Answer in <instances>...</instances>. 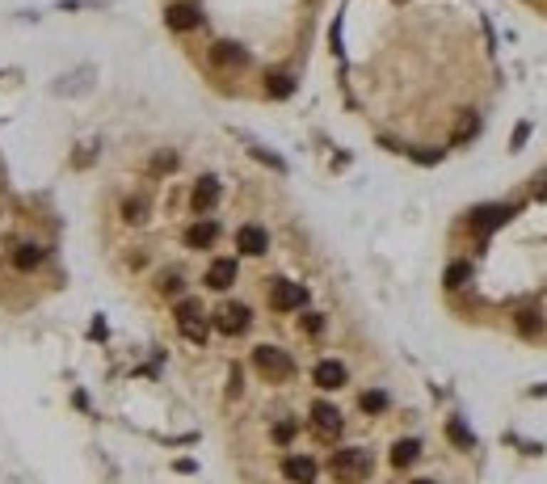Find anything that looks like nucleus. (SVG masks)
<instances>
[{"instance_id":"obj_28","label":"nucleus","mask_w":547,"mask_h":484,"mask_svg":"<svg viewBox=\"0 0 547 484\" xmlns=\"http://www.w3.org/2000/svg\"><path fill=\"white\" fill-rule=\"evenodd\" d=\"M526 139H531V123H518V127H514V139H509V143H514V152H518Z\"/></svg>"},{"instance_id":"obj_17","label":"nucleus","mask_w":547,"mask_h":484,"mask_svg":"<svg viewBox=\"0 0 547 484\" xmlns=\"http://www.w3.org/2000/svg\"><path fill=\"white\" fill-rule=\"evenodd\" d=\"M421 459V442L417 438H400L396 446H392V463L396 468H409V463H417Z\"/></svg>"},{"instance_id":"obj_4","label":"nucleus","mask_w":547,"mask_h":484,"mask_svg":"<svg viewBox=\"0 0 547 484\" xmlns=\"http://www.w3.org/2000/svg\"><path fill=\"white\" fill-rule=\"evenodd\" d=\"M308 304V287H299V282H286V278H278L270 287V308L274 311H299Z\"/></svg>"},{"instance_id":"obj_8","label":"nucleus","mask_w":547,"mask_h":484,"mask_svg":"<svg viewBox=\"0 0 547 484\" xmlns=\"http://www.w3.org/2000/svg\"><path fill=\"white\" fill-rule=\"evenodd\" d=\"M215 207H219V181H215V177H198L194 190H189V211H194V215H207V211H215Z\"/></svg>"},{"instance_id":"obj_1","label":"nucleus","mask_w":547,"mask_h":484,"mask_svg":"<svg viewBox=\"0 0 547 484\" xmlns=\"http://www.w3.org/2000/svg\"><path fill=\"white\" fill-rule=\"evenodd\" d=\"M328 472H333L341 484H358L366 472H370V455H366L363 446H341V450H333Z\"/></svg>"},{"instance_id":"obj_14","label":"nucleus","mask_w":547,"mask_h":484,"mask_svg":"<svg viewBox=\"0 0 547 484\" xmlns=\"http://www.w3.org/2000/svg\"><path fill=\"white\" fill-rule=\"evenodd\" d=\"M514 220V207H480L476 215H472V227L480 232V236H489L493 227H501V223Z\"/></svg>"},{"instance_id":"obj_24","label":"nucleus","mask_w":547,"mask_h":484,"mask_svg":"<svg viewBox=\"0 0 547 484\" xmlns=\"http://www.w3.org/2000/svg\"><path fill=\"white\" fill-rule=\"evenodd\" d=\"M363 413H387V392H363Z\"/></svg>"},{"instance_id":"obj_32","label":"nucleus","mask_w":547,"mask_h":484,"mask_svg":"<svg viewBox=\"0 0 547 484\" xmlns=\"http://www.w3.org/2000/svg\"><path fill=\"white\" fill-rule=\"evenodd\" d=\"M412 484H434V480H412Z\"/></svg>"},{"instance_id":"obj_5","label":"nucleus","mask_w":547,"mask_h":484,"mask_svg":"<svg viewBox=\"0 0 547 484\" xmlns=\"http://www.w3.org/2000/svg\"><path fill=\"white\" fill-rule=\"evenodd\" d=\"M165 26H169L173 34H189V30H198V26H202V13H198V4L177 0V4H169V9H165Z\"/></svg>"},{"instance_id":"obj_12","label":"nucleus","mask_w":547,"mask_h":484,"mask_svg":"<svg viewBox=\"0 0 547 484\" xmlns=\"http://www.w3.org/2000/svg\"><path fill=\"white\" fill-rule=\"evenodd\" d=\"M236 257H215V262L207 265V287L211 291H228L231 282H236Z\"/></svg>"},{"instance_id":"obj_7","label":"nucleus","mask_w":547,"mask_h":484,"mask_svg":"<svg viewBox=\"0 0 547 484\" xmlns=\"http://www.w3.org/2000/svg\"><path fill=\"white\" fill-rule=\"evenodd\" d=\"M249 324H253V311L244 308V304H224V308L215 311V329L228 333V337H240Z\"/></svg>"},{"instance_id":"obj_21","label":"nucleus","mask_w":547,"mask_h":484,"mask_svg":"<svg viewBox=\"0 0 547 484\" xmlns=\"http://www.w3.org/2000/svg\"><path fill=\"white\" fill-rule=\"evenodd\" d=\"M467 278H472V265H467V262H451V265H447V287H451V291L467 287Z\"/></svg>"},{"instance_id":"obj_13","label":"nucleus","mask_w":547,"mask_h":484,"mask_svg":"<svg viewBox=\"0 0 547 484\" xmlns=\"http://www.w3.org/2000/svg\"><path fill=\"white\" fill-rule=\"evenodd\" d=\"M211 63H215V68H244V63H249V51L240 43H228V38H224V43L211 46Z\"/></svg>"},{"instance_id":"obj_10","label":"nucleus","mask_w":547,"mask_h":484,"mask_svg":"<svg viewBox=\"0 0 547 484\" xmlns=\"http://www.w3.org/2000/svg\"><path fill=\"white\" fill-rule=\"evenodd\" d=\"M316 459H312V455H286V459H282V476H286V480L291 484H316Z\"/></svg>"},{"instance_id":"obj_19","label":"nucleus","mask_w":547,"mask_h":484,"mask_svg":"<svg viewBox=\"0 0 547 484\" xmlns=\"http://www.w3.org/2000/svg\"><path fill=\"white\" fill-rule=\"evenodd\" d=\"M266 93L278 97V101L291 97V93H295V76H291V72H274V76H266Z\"/></svg>"},{"instance_id":"obj_25","label":"nucleus","mask_w":547,"mask_h":484,"mask_svg":"<svg viewBox=\"0 0 547 484\" xmlns=\"http://www.w3.org/2000/svg\"><path fill=\"white\" fill-rule=\"evenodd\" d=\"M295 430H299L295 421H278V426H274V442H278V446H286V442L295 438Z\"/></svg>"},{"instance_id":"obj_9","label":"nucleus","mask_w":547,"mask_h":484,"mask_svg":"<svg viewBox=\"0 0 547 484\" xmlns=\"http://www.w3.org/2000/svg\"><path fill=\"white\" fill-rule=\"evenodd\" d=\"M236 249H240L244 257H261V253L270 249V232H266L261 223H244V227L236 232Z\"/></svg>"},{"instance_id":"obj_23","label":"nucleus","mask_w":547,"mask_h":484,"mask_svg":"<svg viewBox=\"0 0 547 484\" xmlns=\"http://www.w3.org/2000/svg\"><path fill=\"white\" fill-rule=\"evenodd\" d=\"M123 220H127V223H143V220H147V198H127V202H123Z\"/></svg>"},{"instance_id":"obj_6","label":"nucleus","mask_w":547,"mask_h":484,"mask_svg":"<svg viewBox=\"0 0 547 484\" xmlns=\"http://www.w3.org/2000/svg\"><path fill=\"white\" fill-rule=\"evenodd\" d=\"M345 379H350V371H345V362H337V358H320L316 366H312V383L324 388V392L345 388Z\"/></svg>"},{"instance_id":"obj_26","label":"nucleus","mask_w":547,"mask_h":484,"mask_svg":"<svg viewBox=\"0 0 547 484\" xmlns=\"http://www.w3.org/2000/svg\"><path fill=\"white\" fill-rule=\"evenodd\" d=\"M299 324H303V333H312V337L324 333V316H320V311H303V320H299Z\"/></svg>"},{"instance_id":"obj_11","label":"nucleus","mask_w":547,"mask_h":484,"mask_svg":"<svg viewBox=\"0 0 547 484\" xmlns=\"http://www.w3.org/2000/svg\"><path fill=\"white\" fill-rule=\"evenodd\" d=\"M312 430H316L320 438H337V434H341V413H337L333 404L316 400V404H312Z\"/></svg>"},{"instance_id":"obj_31","label":"nucleus","mask_w":547,"mask_h":484,"mask_svg":"<svg viewBox=\"0 0 547 484\" xmlns=\"http://www.w3.org/2000/svg\"><path fill=\"white\" fill-rule=\"evenodd\" d=\"M173 165H177V156H173V152H160V156H156V169H173Z\"/></svg>"},{"instance_id":"obj_2","label":"nucleus","mask_w":547,"mask_h":484,"mask_svg":"<svg viewBox=\"0 0 547 484\" xmlns=\"http://www.w3.org/2000/svg\"><path fill=\"white\" fill-rule=\"evenodd\" d=\"M253 371L266 375L270 383H286V379L295 375V358L286 350H278V346H257V350H253Z\"/></svg>"},{"instance_id":"obj_29","label":"nucleus","mask_w":547,"mask_h":484,"mask_svg":"<svg viewBox=\"0 0 547 484\" xmlns=\"http://www.w3.org/2000/svg\"><path fill=\"white\" fill-rule=\"evenodd\" d=\"M412 160H417V165H438L442 152H412Z\"/></svg>"},{"instance_id":"obj_27","label":"nucleus","mask_w":547,"mask_h":484,"mask_svg":"<svg viewBox=\"0 0 547 484\" xmlns=\"http://www.w3.org/2000/svg\"><path fill=\"white\" fill-rule=\"evenodd\" d=\"M476 127H480V123H476V118L467 114V118L459 123V131H455V143H463V139H472V135H476Z\"/></svg>"},{"instance_id":"obj_30","label":"nucleus","mask_w":547,"mask_h":484,"mask_svg":"<svg viewBox=\"0 0 547 484\" xmlns=\"http://www.w3.org/2000/svg\"><path fill=\"white\" fill-rule=\"evenodd\" d=\"M253 156H257V160H266V165H270V169H282V160H278V156H270V152H266V148H253Z\"/></svg>"},{"instance_id":"obj_16","label":"nucleus","mask_w":547,"mask_h":484,"mask_svg":"<svg viewBox=\"0 0 547 484\" xmlns=\"http://www.w3.org/2000/svg\"><path fill=\"white\" fill-rule=\"evenodd\" d=\"M43 249H38V244H17V249H13V253H9V262L17 265V269H38V265H43Z\"/></svg>"},{"instance_id":"obj_22","label":"nucleus","mask_w":547,"mask_h":484,"mask_svg":"<svg viewBox=\"0 0 547 484\" xmlns=\"http://www.w3.org/2000/svg\"><path fill=\"white\" fill-rule=\"evenodd\" d=\"M182 274H177V269H165V274H160V278H156V291H160V295H182Z\"/></svg>"},{"instance_id":"obj_15","label":"nucleus","mask_w":547,"mask_h":484,"mask_svg":"<svg viewBox=\"0 0 547 484\" xmlns=\"http://www.w3.org/2000/svg\"><path fill=\"white\" fill-rule=\"evenodd\" d=\"M215 240H219V223L198 220V223H189V227H185V244H189V249H211Z\"/></svg>"},{"instance_id":"obj_3","label":"nucleus","mask_w":547,"mask_h":484,"mask_svg":"<svg viewBox=\"0 0 547 484\" xmlns=\"http://www.w3.org/2000/svg\"><path fill=\"white\" fill-rule=\"evenodd\" d=\"M173 316H177L182 337H189L194 346H202V341H207V311H202V304H198V299H182Z\"/></svg>"},{"instance_id":"obj_20","label":"nucleus","mask_w":547,"mask_h":484,"mask_svg":"<svg viewBox=\"0 0 547 484\" xmlns=\"http://www.w3.org/2000/svg\"><path fill=\"white\" fill-rule=\"evenodd\" d=\"M447 438L455 442L459 450H472V446H476V434H472V430H467L459 417H451V421H447Z\"/></svg>"},{"instance_id":"obj_18","label":"nucleus","mask_w":547,"mask_h":484,"mask_svg":"<svg viewBox=\"0 0 547 484\" xmlns=\"http://www.w3.org/2000/svg\"><path fill=\"white\" fill-rule=\"evenodd\" d=\"M514 324H518L522 337H535V333L543 329V316H539V308H522L518 316H514Z\"/></svg>"}]
</instances>
